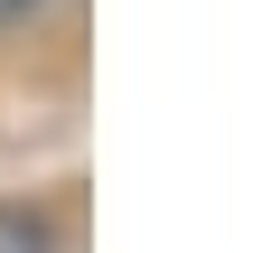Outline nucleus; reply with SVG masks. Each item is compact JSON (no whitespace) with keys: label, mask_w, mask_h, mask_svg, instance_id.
<instances>
[{"label":"nucleus","mask_w":253,"mask_h":253,"mask_svg":"<svg viewBox=\"0 0 253 253\" xmlns=\"http://www.w3.org/2000/svg\"><path fill=\"white\" fill-rule=\"evenodd\" d=\"M0 253H66L47 207H0Z\"/></svg>","instance_id":"nucleus-1"},{"label":"nucleus","mask_w":253,"mask_h":253,"mask_svg":"<svg viewBox=\"0 0 253 253\" xmlns=\"http://www.w3.org/2000/svg\"><path fill=\"white\" fill-rule=\"evenodd\" d=\"M47 9H56V0H0V38H9V28H38Z\"/></svg>","instance_id":"nucleus-2"}]
</instances>
